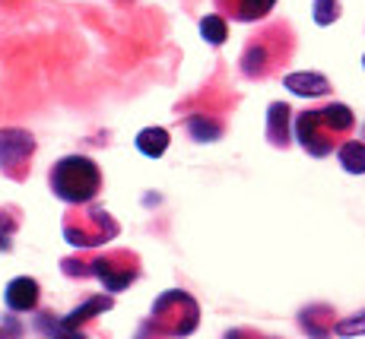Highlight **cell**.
<instances>
[{"instance_id": "6", "label": "cell", "mask_w": 365, "mask_h": 339, "mask_svg": "<svg viewBox=\"0 0 365 339\" xmlns=\"http://www.w3.org/2000/svg\"><path fill=\"white\" fill-rule=\"evenodd\" d=\"M143 266H140V257L128 247H118V251H105L89 257V276H96L105 286V292L115 295L130 288L133 282L140 279Z\"/></svg>"}, {"instance_id": "8", "label": "cell", "mask_w": 365, "mask_h": 339, "mask_svg": "<svg viewBox=\"0 0 365 339\" xmlns=\"http://www.w3.org/2000/svg\"><path fill=\"white\" fill-rule=\"evenodd\" d=\"M222 19H235V23H261L270 16L277 0H213Z\"/></svg>"}, {"instance_id": "17", "label": "cell", "mask_w": 365, "mask_h": 339, "mask_svg": "<svg viewBox=\"0 0 365 339\" xmlns=\"http://www.w3.org/2000/svg\"><path fill=\"white\" fill-rule=\"evenodd\" d=\"M340 13H343L340 0H314V6H312V16L318 26H334L340 19Z\"/></svg>"}, {"instance_id": "20", "label": "cell", "mask_w": 365, "mask_h": 339, "mask_svg": "<svg viewBox=\"0 0 365 339\" xmlns=\"http://www.w3.org/2000/svg\"><path fill=\"white\" fill-rule=\"evenodd\" d=\"M226 339H277V336H264V333H257V330H251V327H235V330H229Z\"/></svg>"}, {"instance_id": "2", "label": "cell", "mask_w": 365, "mask_h": 339, "mask_svg": "<svg viewBox=\"0 0 365 339\" xmlns=\"http://www.w3.org/2000/svg\"><path fill=\"white\" fill-rule=\"evenodd\" d=\"M353 130H356V115L340 102H331L324 108H305L292 118V137L314 159L331 155L340 143H346Z\"/></svg>"}, {"instance_id": "7", "label": "cell", "mask_w": 365, "mask_h": 339, "mask_svg": "<svg viewBox=\"0 0 365 339\" xmlns=\"http://www.w3.org/2000/svg\"><path fill=\"white\" fill-rule=\"evenodd\" d=\"M35 155V137L23 127H0V172L10 181H26Z\"/></svg>"}, {"instance_id": "11", "label": "cell", "mask_w": 365, "mask_h": 339, "mask_svg": "<svg viewBox=\"0 0 365 339\" xmlns=\"http://www.w3.org/2000/svg\"><path fill=\"white\" fill-rule=\"evenodd\" d=\"M283 86L289 93H296L302 98H321V95H331L334 86L324 73H314V70H302V73H289L283 76Z\"/></svg>"}, {"instance_id": "22", "label": "cell", "mask_w": 365, "mask_h": 339, "mask_svg": "<svg viewBox=\"0 0 365 339\" xmlns=\"http://www.w3.org/2000/svg\"><path fill=\"white\" fill-rule=\"evenodd\" d=\"M362 67H365V58H362Z\"/></svg>"}, {"instance_id": "18", "label": "cell", "mask_w": 365, "mask_h": 339, "mask_svg": "<svg viewBox=\"0 0 365 339\" xmlns=\"http://www.w3.org/2000/svg\"><path fill=\"white\" fill-rule=\"evenodd\" d=\"M16 225H19V213H16V209H0V251H10Z\"/></svg>"}, {"instance_id": "14", "label": "cell", "mask_w": 365, "mask_h": 339, "mask_svg": "<svg viewBox=\"0 0 365 339\" xmlns=\"http://www.w3.org/2000/svg\"><path fill=\"white\" fill-rule=\"evenodd\" d=\"M336 155H340L343 172L365 174V143H359V140H346V143L336 146Z\"/></svg>"}, {"instance_id": "21", "label": "cell", "mask_w": 365, "mask_h": 339, "mask_svg": "<svg viewBox=\"0 0 365 339\" xmlns=\"http://www.w3.org/2000/svg\"><path fill=\"white\" fill-rule=\"evenodd\" d=\"M0 339H19V327H0Z\"/></svg>"}, {"instance_id": "16", "label": "cell", "mask_w": 365, "mask_h": 339, "mask_svg": "<svg viewBox=\"0 0 365 339\" xmlns=\"http://www.w3.org/2000/svg\"><path fill=\"white\" fill-rule=\"evenodd\" d=\"M187 137L210 143V140L222 137V121H216V118H191L187 121Z\"/></svg>"}, {"instance_id": "3", "label": "cell", "mask_w": 365, "mask_h": 339, "mask_svg": "<svg viewBox=\"0 0 365 339\" xmlns=\"http://www.w3.org/2000/svg\"><path fill=\"white\" fill-rule=\"evenodd\" d=\"M200 323V305L185 288H168L156 301L143 323V333L156 339H185L197 330Z\"/></svg>"}, {"instance_id": "5", "label": "cell", "mask_w": 365, "mask_h": 339, "mask_svg": "<svg viewBox=\"0 0 365 339\" xmlns=\"http://www.w3.org/2000/svg\"><path fill=\"white\" fill-rule=\"evenodd\" d=\"M61 229H64L67 244L80 247V251H93V247L115 241L121 225H118V219L111 216L108 209H102L99 203H80V207H70L64 213Z\"/></svg>"}, {"instance_id": "19", "label": "cell", "mask_w": 365, "mask_h": 339, "mask_svg": "<svg viewBox=\"0 0 365 339\" xmlns=\"http://www.w3.org/2000/svg\"><path fill=\"white\" fill-rule=\"evenodd\" d=\"M334 333L336 336H362L365 333V311H359V314L353 317H343V320L334 323Z\"/></svg>"}, {"instance_id": "13", "label": "cell", "mask_w": 365, "mask_h": 339, "mask_svg": "<svg viewBox=\"0 0 365 339\" xmlns=\"http://www.w3.org/2000/svg\"><path fill=\"white\" fill-rule=\"evenodd\" d=\"M168 130L165 127H143V130L137 133V150L143 155H150V159H159L165 150H168Z\"/></svg>"}, {"instance_id": "10", "label": "cell", "mask_w": 365, "mask_h": 339, "mask_svg": "<svg viewBox=\"0 0 365 339\" xmlns=\"http://www.w3.org/2000/svg\"><path fill=\"white\" fill-rule=\"evenodd\" d=\"M38 298H41V288H38V282H35L32 276H16L4 292V301H6V308H10L13 314L35 311L38 308Z\"/></svg>"}, {"instance_id": "9", "label": "cell", "mask_w": 365, "mask_h": 339, "mask_svg": "<svg viewBox=\"0 0 365 339\" xmlns=\"http://www.w3.org/2000/svg\"><path fill=\"white\" fill-rule=\"evenodd\" d=\"M267 140L277 150L292 146V108L286 102H270V108H267Z\"/></svg>"}, {"instance_id": "1", "label": "cell", "mask_w": 365, "mask_h": 339, "mask_svg": "<svg viewBox=\"0 0 365 339\" xmlns=\"http://www.w3.org/2000/svg\"><path fill=\"white\" fill-rule=\"evenodd\" d=\"M292 54H296V32H292V26L286 19H273V23H267L248 35L242 58H238V70L248 80L261 83L283 73L286 63L292 61Z\"/></svg>"}, {"instance_id": "12", "label": "cell", "mask_w": 365, "mask_h": 339, "mask_svg": "<svg viewBox=\"0 0 365 339\" xmlns=\"http://www.w3.org/2000/svg\"><path fill=\"white\" fill-rule=\"evenodd\" d=\"M334 323H336V317H334V311L327 308V305H312V308H305L299 314V327L305 330L312 339H331L334 333Z\"/></svg>"}, {"instance_id": "4", "label": "cell", "mask_w": 365, "mask_h": 339, "mask_svg": "<svg viewBox=\"0 0 365 339\" xmlns=\"http://www.w3.org/2000/svg\"><path fill=\"white\" fill-rule=\"evenodd\" d=\"M48 184H51V194L70 207L93 203L102 190V168L86 155H64L51 165Z\"/></svg>"}, {"instance_id": "15", "label": "cell", "mask_w": 365, "mask_h": 339, "mask_svg": "<svg viewBox=\"0 0 365 339\" xmlns=\"http://www.w3.org/2000/svg\"><path fill=\"white\" fill-rule=\"evenodd\" d=\"M200 35H203V41H207V45H213V48L226 45V38H229L226 19H222L220 13H213V16H203L200 19Z\"/></svg>"}]
</instances>
